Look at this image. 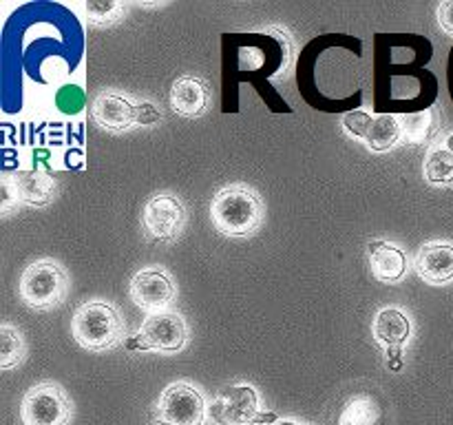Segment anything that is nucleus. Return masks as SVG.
Returning <instances> with one entry per match:
<instances>
[{"label": "nucleus", "instance_id": "obj_1", "mask_svg": "<svg viewBox=\"0 0 453 425\" xmlns=\"http://www.w3.org/2000/svg\"><path fill=\"white\" fill-rule=\"evenodd\" d=\"M265 206L255 189L246 184H228L215 193L211 202L212 226L226 237H248L264 224Z\"/></svg>", "mask_w": 453, "mask_h": 425}, {"label": "nucleus", "instance_id": "obj_2", "mask_svg": "<svg viewBox=\"0 0 453 425\" xmlns=\"http://www.w3.org/2000/svg\"><path fill=\"white\" fill-rule=\"evenodd\" d=\"M71 335L88 352H106L127 341V323L111 301L88 299L78 305L71 319Z\"/></svg>", "mask_w": 453, "mask_h": 425}, {"label": "nucleus", "instance_id": "obj_3", "mask_svg": "<svg viewBox=\"0 0 453 425\" xmlns=\"http://www.w3.org/2000/svg\"><path fill=\"white\" fill-rule=\"evenodd\" d=\"M69 286V274L58 261L38 259L22 270L18 292L27 308L44 313L65 304Z\"/></svg>", "mask_w": 453, "mask_h": 425}, {"label": "nucleus", "instance_id": "obj_4", "mask_svg": "<svg viewBox=\"0 0 453 425\" xmlns=\"http://www.w3.org/2000/svg\"><path fill=\"white\" fill-rule=\"evenodd\" d=\"M91 118L104 131L124 133L137 124L153 127V124L162 122L164 113L150 102H133L122 93L102 91L93 100Z\"/></svg>", "mask_w": 453, "mask_h": 425}, {"label": "nucleus", "instance_id": "obj_5", "mask_svg": "<svg viewBox=\"0 0 453 425\" xmlns=\"http://www.w3.org/2000/svg\"><path fill=\"white\" fill-rule=\"evenodd\" d=\"M186 344H188V326H186L184 317L173 310L149 314L142 321L140 330L124 341V345L133 352L153 350V352L162 354L180 352L186 348Z\"/></svg>", "mask_w": 453, "mask_h": 425}, {"label": "nucleus", "instance_id": "obj_6", "mask_svg": "<svg viewBox=\"0 0 453 425\" xmlns=\"http://www.w3.org/2000/svg\"><path fill=\"white\" fill-rule=\"evenodd\" d=\"M206 398L188 381L166 385L150 412V421L155 425H206Z\"/></svg>", "mask_w": 453, "mask_h": 425}, {"label": "nucleus", "instance_id": "obj_7", "mask_svg": "<svg viewBox=\"0 0 453 425\" xmlns=\"http://www.w3.org/2000/svg\"><path fill=\"white\" fill-rule=\"evenodd\" d=\"M208 414L217 425H274L277 416L259 407V397L250 383L226 385L219 390Z\"/></svg>", "mask_w": 453, "mask_h": 425}, {"label": "nucleus", "instance_id": "obj_8", "mask_svg": "<svg viewBox=\"0 0 453 425\" xmlns=\"http://www.w3.org/2000/svg\"><path fill=\"white\" fill-rule=\"evenodd\" d=\"M73 419V403L62 385L53 381L31 385L20 403L22 425H69Z\"/></svg>", "mask_w": 453, "mask_h": 425}, {"label": "nucleus", "instance_id": "obj_9", "mask_svg": "<svg viewBox=\"0 0 453 425\" xmlns=\"http://www.w3.org/2000/svg\"><path fill=\"white\" fill-rule=\"evenodd\" d=\"M186 206L175 193H155L142 212V228L153 242H173L184 230Z\"/></svg>", "mask_w": 453, "mask_h": 425}, {"label": "nucleus", "instance_id": "obj_10", "mask_svg": "<svg viewBox=\"0 0 453 425\" xmlns=\"http://www.w3.org/2000/svg\"><path fill=\"white\" fill-rule=\"evenodd\" d=\"M343 131L365 142L374 153H385L401 142V122L392 113L370 115L365 111H349L343 115Z\"/></svg>", "mask_w": 453, "mask_h": 425}, {"label": "nucleus", "instance_id": "obj_11", "mask_svg": "<svg viewBox=\"0 0 453 425\" xmlns=\"http://www.w3.org/2000/svg\"><path fill=\"white\" fill-rule=\"evenodd\" d=\"M372 336L388 354L389 372L405 367V344L411 336V319L401 308H383L372 321Z\"/></svg>", "mask_w": 453, "mask_h": 425}, {"label": "nucleus", "instance_id": "obj_12", "mask_svg": "<svg viewBox=\"0 0 453 425\" xmlns=\"http://www.w3.org/2000/svg\"><path fill=\"white\" fill-rule=\"evenodd\" d=\"M131 299L135 301L137 308L146 310L149 314L164 313L177 297V283L173 282L171 273H166L159 266L142 268L135 277L131 279Z\"/></svg>", "mask_w": 453, "mask_h": 425}, {"label": "nucleus", "instance_id": "obj_13", "mask_svg": "<svg viewBox=\"0 0 453 425\" xmlns=\"http://www.w3.org/2000/svg\"><path fill=\"white\" fill-rule=\"evenodd\" d=\"M211 100L212 93L206 80L195 78V75H184V78L173 82L171 106L181 118H202L208 111V106H211Z\"/></svg>", "mask_w": 453, "mask_h": 425}, {"label": "nucleus", "instance_id": "obj_14", "mask_svg": "<svg viewBox=\"0 0 453 425\" xmlns=\"http://www.w3.org/2000/svg\"><path fill=\"white\" fill-rule=\"evenodd\" d=\"M367 264L380 283H398L407 273L405 251L385 239H372L367 243Z\"/></svg>", "mask_w": 453, "mask_h": 425}, {"label": "nucleus", "instance_id": "obj_15", "mask_svg": "<svg viewBox=\"0 0 453 425\" xmlns=\"http://www.w3.org/2000/svg\"><path fill=\"white\" fill-rule=\"evenodd\" d=\"M7 186L16 199L31 204V206H47L56 199L58 184L51 175L38 171H16L7 177Z\"/></svg>", "mask_w": 453, "mask_h": 425}, {"label": "nucleus", "instance_id": "obj_16", "mask_svg": "<svg viewBox=\"0 0 453 425\" xmlns=\"http://www.w3.org/2000/svg\"><path fill=\"white\" fill-rule=\"evenodd\" d=\"M416 273L423 282L441 286L453 279V246L447 242L423 243L414 259Z\"/></svg>", "mask_w": 453, "mask_h": 425}, {"label": "nucleus", "instance_id": "obj_17", "mask_svg": "<svg viewBox=\"0 0 453 425\" xmlns=\"http://www.w3.org/2000/svg\"><path fill=\"white\" fill-rule=\"evenodd\" d=\"M401 122V140L407 144H425L432 140L441 128V113L438 109H425L420 113H410L398 118Z\"/></svg>", "mask_w": 453, "mask_h": 425}, {"label": "nucleus", "instance_id": "obj_18", "mask_svg": "<svg viewBox=\"0 0 453 425\" xmlns=\"http://www.w3.org/2000/svg\"><path fill=\"white\" fill-rule=\"evenodd\" d=\"M380 416V407L376 398L367 394L349 398L339 414V425H376Z\"/></svg>", "mask_w": 453, "mask_h": 425}, {"label": "nucleus", "instance_id": "obj_19", "mask_svg": "<svg viewBox=\"0 0 453 425\" xmlns=\"http://www.w3.org/2000/svg\"><path fill=\"white\" fill-rule=\"evenodd\" d=\"M27 357V344L22 332L12 323H3L0 326V367L3 370H12V367L20 366Z\"/></svg>", "mask_w": 453, "mask_h": 425}, {"label": "nucleus", "instance_id": "obj_20", "mask_svg": "<svg viewBox=\"0 0 453 425\" xmlns=\"http://www.w3.org/2000/svg\"><path fill=\"white\" fill-rule=\"evenodd\" d=\"M425 180L429 184H453V153L447 146H432L425 159Z\"/></svg>", "mask_w": 453, "mask_h": 425}, {"label": "nucleus", "instance_id": "obj_21", "mask_svg": "<svg viewBox=\"0 0 453 425\" xmlns=\"http://www.w3.org/2000/svg\"><path fill=\"white\" fill-rule=\"evenodd\" d=\"M84 12H87V20L96 27H111L124 18L127 7L115 0H88L84 3Z\"/></svg>", "mask_w": 453, "mask_h": 425}, {"label": "nucleus", "instance_id": "obj_22", "mask_svg": "<svg viewBox=\"0 0 453 425\" xmlns=\"http://www.w3.org/2000/svg\"><path fill=\"white\" fill-rule=\"evenodd\" d=\"M436 18L438 25L447 31V34L453 35V0H442L436 7Z\"/></svg>", "mask_w": 453, "mask_h": 425}, {"label": "nucleus", "instance_id": "obj_23", "mask_svg": "<svg viewBox=\"0 0 453 425\" xmlns=\"http://www.w3.org/2000/svg\"><path fill=\"white\" fill-rule=\"evenodd\" d=\"M274 425H301V423H296V421H290V419H281V421H277Z\"/></svg>", "mask_w": 453, "mask_h": 425}, {"label": "nucleus", "instance_id": "obj_24", "mask_svg": "<svg viewBox=\"0 0 453 425\" xmlns=\"http://www.w3.org/2000/svg\"><path fill=\"white\" fill-rule=\"evenodd\" d=\"M445 146H447V149H449V151H451V153H453V133H451V135H449V137H447Z\"/></svg>", "mask_w": 453, "mask_h": 425}]
</instances>
